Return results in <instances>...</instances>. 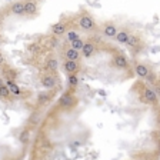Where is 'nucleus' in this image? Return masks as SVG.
<instances>
[{"mask_svg": "<svg viewBox=\"0 0 160 160\" xmlns=\"http://www.w3.org/2000/svg\"><path fill=\"white\" fill-rule=\"evenodd\" d=\"M140 102L144 104H157L159 99H157V94L154 90H152L150 87H143L140 90Z\"/></svg>", "mask_w": 160, "mask_h": 160, "instance_id": "1", "label": "nucleus"}, {"mask_svg": "<svg viewBox=\"0 0 160 160\" xmlns=\"http://www.w3.org/2000/svg\"><path fill=\"white\" fill-rule=\"evenodd\" d=\"M77 104V97L73 94V92H66L60 96L59 99V106L62 109H66V110H70L72 107H74Z\"/></svg>", "mask_w": 160, "mask_h": 160, "instance_id": "2", "label": "nucleus"}, {"mask_svg": "<svg viewBox=\"0 0 160 160\" xmlns=\"http://www.w3.org/2000/svg\"><path fill=\"white\" fill-rule=\"evenodd\" d=\"M40 83H42V86H43L44 89L52 90V89H54V87H56L57 79L53 76V74L46 73V74H42V77H40Z\"/></svg>", "mask_w": 160, "mask_h": 160, "instance_id": "3", "label": "nucleus"}, {"mask_svg": "<svg viewBox=\"0 0 160 160\" xmlns=\"http://www.w3.org/2000/svg\"><path fill=\"white\" fill-rule=\"evenodd\" d=\"M79 26L84 30H94L96 29V23H94V19L89 14H83V16L79 19Z\"/></svg>", "mask_w": 160, "mask_h": 160, "instance_id": "4", "label": "nucleus"}, {"mask_svg": "<svg viewBox=\"0 0 160 160\" xmlns=\"http://www.w3.org/2000/svg\"><path fill=\"white\" fill-rule=\"evenodd\" d=\"M112 64H113L116 69H119V70L129 69V60H127V57L124 56V54H116V56L113 57Z\"/></svg>", "mask_w": 160, "mask_h": 160, "instance_id": "5", "label": "nucleus"}, {"mask_svg": "<svg viewBox=\"0 0 160 160\" xmlns=\"http://www.w3.org/2000/svg\"><path fill=\"white\" fill-rule=\"evenodd\" d=\"M62 69L66 72V74L77 73L80 70V64L79 62H74V60H64L63 64H62Z\"/></svg>", "mask_w": 160, "mask_h": 160, "instance_id": "6", "label": "nucleus"}, {"mask_svg": "<svg viewBox=\"0 0 160 160\" xmlns=\"http://www.w3.org/2000/svg\"><path fill=\"white\" fill-rule=\"evenodd\" d=\"M126 46L132 50H137L139 47H142V39H140V34L130 33L129 39H127V42H126Z\"/></svg>", "mask_w": 160, "mask_h": 160, "instance_id": "7", "label": "nucleus"}, {"mask_svg": "<svg viewBox=\"0 0 160 160\" xmlns=\"http://www.w3.org/2000/svg\"><path fill=\"white\" fill-rule=\"evenodd\" d=\"M94 52H96V44H94L93 42H84V46H83V49H82V54H83L84 59L93 57Z\"/></svg>", "mask_w": 160, "mask_h": 160, "instance_id": "8", "label": "nucleus"}, {"mask_svg": "<svg viewBox=\"0 0 160 160\" xmlns=\"http://www.w3.org/2000/svg\"><path fill=\"white\" fill-rule=\"evenodd\" d=\"M149 72H150V69L144 63H136L134 64V73H136V76L140 77V79H146V76L149 74Z\"/></svg>", "mask_w": 160, "mask_h": 160, "instance_id": "9", "label": "nucleus"}, {"mask_svg": "<svg viewBox=\"0 0 160 160\" xmlns=\"http://www.w3.org/2000/svg\"><path fill=\"white\" fill-rule=\"evenodd\" d=\"M117 32H119V30H117V26L114 23H106L103 27V34L106 37H110V39H114Z\"/></svg>", "mask_w": 160, "mask_h": 160, "instance_id": "10", "label": "nucleus"}, {"mask_svg": "<svg viewBox=\"0 0 160 160\" xmlns=\"http://www.w3.org/2000/svg\"><path fill=\"white\" fill-rule=\"evenodd\" d=\"M52 96H53L52 92H40V93L37 94V104H39V106L49 104L50 102H52Z\"/></svg>", "mask_w": 160, "mask_h": 160, "instance_id": "11", "label": "nucleus"}, {"mask_svg": "<svg viewBox=\"0 0 160 160\" xmlns=\"http://www.w3.org/2000/svg\"><path fill=\"white\" fill-rule=\"evenodd\" d=\"M44 69H46V72H50V73L57 72V69H59V60L54 59V57L47 59L46 60V64H44Z\"/></svg>", "mask_w": 160, "mask_h": 160, "instance_id": "12", "label": "nucleus"}, {"mask_svg": "<svg viewBox=\"0 0 160 160\" xmlns=\"http://www.w3.org/2000/svg\"><path fill=\"white\" fill-rule=\"evenodd\" d=\"M50 32H52V34H54L56 37L62 36V34L66 33V24L64 23H54L53 26L50 27Z\"/></svg>", "mask_w": 160, "mask_h": 160, "instance_id": "13", "label": "nucleus"}, {"mask_svg": "<svg viewBox=\"0 0 160 160\" xmlns=\"http://www.w3.org/2000/svg\"><path fill=\"white\" fill-rule=\"evenodd\" d=\"M80 59V52L79 50H74V49H67L64 52V60H74V62H79Z\"/></svg>", "mask_w": 160, "mask_h": 160, "instance_id": "14", "label": "nucleus"}, {"mask_svg": "<svg viewBox=\"0 0 160 160\" xmlns=\"http://www.w3.org/2000/svg\"><path fill=\"white\" fill-rule=\"evenodd\" d=\"M129 36H130V32L129 30H119L117 32V34H116V42L117 43H120V44H126V42H127V39H129Z\"/></svg>", "mask_w": 160, "mask_h": 160, "instance_id": "15", "label": "nucleus"}, {"mask_svg": "<svg viewBox=\"0 0 160 160\" xmlns=\"http://www.w3.org/2000/svg\"><path fill=\"white\" fill-rule=\"evenodd\" d=\"M37 12V4L34 2H26L24 3V14L27 16H33Z\"/></svg>", "mask_w": 160, "mask_h": 160, "instance_id": "16", "label": "nucleus"}, {"mask_svg": "<svg viewBox=\"0 0 160 160\" xmlns=\"http://www.w3.org/2000/svg\"><path fill=\"white\" fill-rule=\"evenodd\" d=\"M12 13L17 14V16L24 14V3L23 2H16V3H13V6H12Z\"/></svg>", "mask_w": 160, "mask_h": 160, "instance_id": "17", "label": "nucleus"}, {"mask_svg": "<svg viewBox=\"0 0 160 160\" xmlns=\"http://www.w3.org/2000/svg\"><path fill=\"white\" fill-rule=\"evenodd\" d=\"M7 86L10 89V93L13 94V96H22V89L16 84V82H7Z\"/></svg>", "mask_w": 160, "mask_h": 160, "instance_id": "18", "label": "nucleus"}, {"mask_svg": "<svg viewBox=\"0 0 160 160\" xmlns=\"http://www.w3.org/2000/svg\"><path fill=\"white\" fill-rule=\"evenodd\" d=\"M4 77L7 82H16L17 79V73L14 69H4Z\"/></svg>", "mask_w": 160, "mask_h": 160, "instance_id": "19", "label": "nucleus"}, {"mask_svg": "<svg viewBox=\"0 0 160 160\" xmlns=\"http://www.w3.org/2000/svg\"><path fill=\"white\" fill-rule=\"evenodd\" d=\"M79 84V77H77L76 73L67 74V86L69 87H76Z\"/></svg>", "mask_w": 160, "mask_h": 160, "instance_id": "20", "label": "nucleus"}, {"mask_svg": "<svg viewBox=\"0 0 160 160\" xmlns=\"http://www.w3.org/2000/svg\"><path fill=\"white\" fill-rule=\"evenodd\" d=\"M19 140L23 144L29 143V140H30V132H29V130H27V129L22 130V132H20V134H19Z\"/></svg>", "mask_w": 160, "mask_h": 160, "instance_id": "21", "label": "nucleus"}, {"mask_svg": "<svg viewBox=\"0 0 160 160\" xmlns=\"http://www.w3.org/2000/svg\"><path fill=\"white\" fill-rule=\"evenodd\" d=\"M10 89H9V86H7V84H2V86H0V97H2V99H9L10 97Z\"/></svg>", "mask_w": 160, "mask_h": 160, "instance_id": "22", "label": "nucleus"}, {"mask_svg": "<svg viewBox=\"0 0 160 160\" xmlns=\"http://www.w3.org/2000/svg\"><path fill=\"white\" fill-rule=\"evenodd\" d=\"M70 46H72V49L82 52V49H83V46H84V40H82V39L79 37L77 40H74L73 43H70Z\"/></svg>", "mask_w": 160, "mask_h": 160, "instance_id": "23", "label": "nucleus"}, {"mask_svg": "<svg viewBox=\"0 0 160 160\" xmlns=\"http://www.w3.org/2000/svg\"><path fill=\"white\" fill-rule=\"evenodd\" d=\"M146 82H147V83H149V84H152V86H154V84L157 83V76H156V73L150 70V72H149V74H147V76H146Z\"/></svg>", "mask_w": 160, "mask_h": 160, "instance_id": "24", "label": "nucleus"}, {"mask_svg": "<svg viewBox=\"0 0 160 160\" xmlns=\"http://www.w3.org/2000/svg\"><path fill=\"white\" fill-rule=\"evenodd\" d=\"M66 39L69 43H73L74 40L79 39V33L77 32H74V30H70V32H67L66 33Z\"/></svg>", "mask_w": 160, "mask_h": 160, "instance_id": "25", "label": "nucleus"}, {"mask_svg": "<svg viewBox=\"0 0 160 160\" xmlns=\"http://www.w3.org/2000/svg\"><path fill=\"white\" fill-rule=\"evenodd\" d=\"M57 44H59V40H57V37H54V39L50 40V46H52V47H56Z\"/></svg>", "mask_w": 160, "mask_h": 160, "instance_id": "26", "label": "nucleus"}, {"mask_svg": "<svg viewBox=\"0 0 160 160\" xmlns=\"http://www.w3.org/2000/svg\"><path fill=\"white\" fill-rule=\"evenodd\" d=\"M6 63V60H4V57H3V54L0 53V66H3V64Z\"/></svg>", "mask_w": 160, "mask_h": 160, "instance_id": "27", "label": "nucleus"}, {"mask_svg": "<svg viewBox=\"0 0 160 160\" xmlns=\"http://www.w3.org/2000/svg\"><path fill=\"white\" fill-rule=\"evenodd\" d=\"M2 84H4V83H3V80H2V77H0V86H2Z\"/></svg>", "mask_w": 160, "mask_h": 160, "instance_id": "28", "label": "nucleus"}, {"mask_svg": "<svg viewBox=\"0 0 160 160\" xmlns=\"http://www.w3.org/2000/svg\"><path fill=\"white\" fill-rule=\"evenodd\" d=\"M159 139H160V130H159Z\"/></svg>", "mask_w": 160, "mask_h": 160, "instance_id": "29", "label": "nucleus"}, {"mask_svg": "<svg viewBox=\"0 0 160 160\" xmlns=\"http://www.w3.org/2000/svg\"><path fill=\"white\" fill-rule=\"evenodd\" d=\"M0 24H2V19H0Z\"/></svg>", "mask_w": 160, "mask_h": 160, "instance_id": "30", "label": "nucleus"}, {"mask_svg": "<svg viewBox=\"0 0 160 160\" xmlns=\"http://www.w3.org/2000/svg\"><path fill=\"white\" fill-rule=\"evenodd\" d=\"M0 44H2V39H0Z\"/></svg>", "mask_w": 160, "mask_h": 160, "instance_id": "31", "label": "nucleus"}]
</instances>
